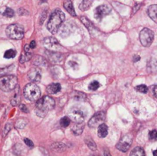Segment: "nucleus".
<instances>
[{
    "label": "nucleus",
    "instance_id": "obj_35",
    "mask_svg": "<svg viewBox=\"0 0 157 156\" xmlns=\"http://www.w3.org/2000/svg\"><path fill=\"white\" fill-rule=\"evenodd\" d=\"M152 89H153V95H154V97H157V93H156L157 86L156 85H153V87H152Z\"/></svg>",
    "mask_w": 157,
    "mask_h": 156
},
{
    "label": "nucleus",
    "instance_id": "obj_11",
    "mask_svg": "<svg viewBox=\"0 0 157 156\" xmlns=\"http://www.w3.org/2000/svg\"><path fill=\"white\" fill-rule=\"evenodd\" d=\"M111 12V7L108 5H101L96 8L94 12V17L97 20H101Z\"/></svg>",
    "mask_w": 157,
    "mask_h": 156
},
{
    "label": "nucleus",
    "instance_id": "obj_9",
    "mask_svg": "<svg viewBox=\"0 0 157 156\" xmlns=\"http://www.w3.org/2000/svg\"><path fill=\"white\" fill-rule=\"evenodd\" d=\"M105 119H106V115H105V113L104 111H100V112L96 113L89 120L88 126L90 128L98 127L100 125L104 123Z\"/></svg>",
    "mask_w": 157,
    "mask_h": 156
},
{
    "label": "nucleus",
    "instance_id": "obj_3",
    "mask_svg": "<svg viewBox=\"0 0 157 156\" xmlns=\"http://www.w3.org/2000/svg\"><path fill=\"white\" fill-rule=\"evenodd\" d=\"M23 95L25 99L30 102H35L41 97V90L35 83H29L24 88Z\"/></svg>",
    "mask_w": 157,
    "mask_h": 156
},
{
    "label": "nucleus",
    "instance_id": "obj_41",
    "mask_svg": "<svg viewBox=\"0 0 157 156\" xmlns=\"http://www.w3.org/2000/svg\"><path fill=\"white\" fill-rule=\"evenodd\" d=\"M91 156H97V155H92Z\"/></svg>",
    "mask_w": 157,
    "mask_h": 156
},
{
    "label": "nucleus",
    "instance_id": "obj_32",
    "mask_svg": "<svg viewBox=\"0 0 157 156\" xmlns=\"http://www.w3.org/2000/svg\"><path fill=\"white\" fill-rule=\"evenodd\" d=\"M19 94H15V96H14V97H13V99H12V105L13 106H16L18 105V104L19 103Z\"/></svg>",
    "mask_w": 157,
    "mask_h": 156
},
{
    "label": "nucleus",
    "instance_id": "obj_6",
    "mask_svg": "<svg viewBox=\"0 0 157 156\" xmlns=\"http://www.w3.org/2000/svg\"><path fill=\"white\" fill-rule=\"evenodd\" d=\"M87 113L84 108L80 106H74L69 111L70 119L75 122V123H81L83 122L84 119L86 117Z\"/></svg>",
    "mask_w": 157,
    "mask_h": 156
},
{
    "label": "nucleus",
    "instance_id": "obj_26",
    "mask_svg": "<svg viewBox=\"0 0 157 156\" xmlns=\"http://www.w3.org/2000/svg\"><path fill=\"white\" fill-rule=\"evenodd\" d=\"M100 87V83L98 82V81H96V80H94V81H92V82L90 83V84H89V87H88V88H89V90L91 91H95L97 90V89Z\"/></svg>",
    "mask_w": 157,
    "mask_h": 156
},
{
    "label": "nucleus",
    "instance_id": "obj_14",
    "mask_svg": "<svg viewBox=\"0 0 157 156\" xmlns=\"http://www.w3.org/2000/svg\"><path fill=\"white\" fill-rule=\"evenodd\" d=\"M61 90V86L60 84L58 83H53L51 84L47 87V92L49 94H55V93L60 92Z\"/></svg>",
    "mask_w": 157,
    "mask_h": 156
},
{
    "label": "nucleus",
    "instance_id": "obj_12",
    "mask_svg": "<svg viewBox=\"0 0 157 156\" xmlns=\"http://www.w3.org/2000/svg\"><path fill=\"white\" fill-rule=\"evenodd\" d=\"M28 77L33 83H38L41 81L42 79V75L40 70L37 68H33L30 70L28 73Z\"/></svg>",
    "mask_w": 157,
    "mask_h": 156
},
{
    "label": "nucleus",
    "instance_id": "obj_29",
    "mask_svg": "<svg viewBox=\"0 0 157 156\" xmlns=\"http://www.w3.org/2000/svg\"><path fill=\"white\" fill-rule=\"evenodd\" d=\"M14 14H15V13H14V11L12 9H10V8H6V10L4 11V12L2 13V15L8 18L13 17V16H14Z\"/></svg>",
    "mask_w": 157,
    "mask_h": 156
},
{
    "label": "nucleus",
    "instance_id": "obj_36",
    "mask_svg": "<svg viewBox=\"0 0 157 156\" xmlns=\"http://www.w3.org/2000/svg\"><path fill=\"white\" fill-rule=\"evenodd\" d=\"M29 47L31 48V49H33L35 48L36 47V42H35V41H31V43H30L29 44Z\"/></svg>",
    "mask_w": 157,
    "mask_h": 156
},
{
    "label": "nucleus",
    "instance_id": "obj_39",
    "mask_svg": "<svg viewBox=\"0 0 157 156\" xmlns=\"http://www.w3.org/2000/svg\"><path fill=\"white\" fill-rule=\"evenodd\" d=\"M104 155L105 156H111L110 154L109 150H105V151H104Z\"/></svg>",
    "mask_w": 157,
    "mask_h": 156
},
{
    "label": "nucleus",
    "instance_id": "obj_18",
    "mask_svg": "<svg viewBox=\"0 0 157 156\" xmlns=\"http://www.w3.org/2000/svg\"><path fill=\"white\" fill-rule=\"evenodd\" d=\"M156 11H157V6L156 5H152L149 7L148 9V15H149V18L152 20L156 22L157 21V17H156Z\"/></svg>",
    "mask_w": 157,
    "mask_h": 156
},
{
    "label": "nucleus",
    "instance_id": "obj_7",
    "mask_svg": "<svg viewBox=\"0 0 157 156\" xmlns=\"http://www.w3.org/2000/svg\"><path fill=\"white\" fill-rule=\"evenodd\" d=\"M154 39V33L152 30L145 28L140 33V41L142 46L149 47L153 43Z\"/></svg>",
    "mask_w": 157,
    "mask_h": 156
},
{
    "label": "nucleus",
    "instance_id": "obj_4",
    "mask_svg": "<svg viewBox=\"0 0 157 156\" xmlns=\"http://www.w3.org/2000/svg\"><path fill=\"white\" fill-rule=\"evenodd\" d=\"M18 79L14 75H6L0 77V89L5 92H9L16 87Z\"/></svg>",
    "mask_w": 157,
    "mask_h": 156
},
{
    "label": "nucleus",
    "instance_id": "obj_38",
    "mask_svg": "<svg viewBox=\"0 0 157 156\" xmlns=\"http://www.w3.org/2000/svg\"><path fill=\"white\" fill-rule=\"evenodd\" d=\"M140 56L135 55V56H134V58H133V61L134 62H136V61H140Z\"/></svg>",
    "mask_w": 157,
    "mask_h": 156
},
{
    "label": "nucleus",
    "instance_id": "obj_16",
    "mask_svg": "<svg viewBox=\"0 0 157 156\" xmlns=\"http://www.w3.org/2000/svg\"><path fill=\"white\" fill-rule=\"evenodd\" d=\"M84 128V124L83 122L81 123H75L73 126L71 127V131L74 133V135H81V133H83Z\"/></svg>",
    "mask_w": 157,
    "mask_h": 156
},
{
    "label": "nucleus",
    "instance_id": "obj_17",
    "mask_svg": "<svg viewBox=\"0 0 157 156\" xmlns=\"http://www.w3.org/2000/svg\"><path fill=\"white\" fill-rule=\"evenodd\" d=\"M97 134L100 138H104L106 137L108 134V127L106 124L102 123L98 126L97 129Z\"/></svg>",
    "mask_w": 157,
    "mask_h": 156
},
{
    "label": "nucleus",
    "instance_id": "obj_25",
    "mask_svg": "<svg viewBox=\"0 0 157 156\" xmlns=\"http://www.w3.org/2000/svg\"><path fill=\"white\" fill-rule=\"evenodd\" d=\"M71 123V119H70L67 116H65V117H63V118L61 119V120H60V125H61V126L63 127V128H66L70 125Z\"/></svg>",
    "mask_w": 157,
    "mask_h": 156
},
{
    "label": "nucleus",
    "instance_id": "obj_15",
    "mask_svg": "<svg viewBox=\"0 0 157 156\" xmlns=\"http://www.w3.org/2000/svg\"><path fill=\"white\" fill-rule=\"evenodd\" d=\"M64 7L66 9L67 12L69 13L70 15H71L74 17H76V12L74 11V8L73 2L71 0H65L64 2Z\"/></svg>",
    "mask_w": 157,
    "mask_h": 156
},
{
    "label": "nucleus",
    "instance_id": "obj_30",
    "mask_svg": "<svg viewBox=\"0 0 157 156\" xmlns=\"http://www.w3.org/2000/svg\"><path fill=\"white\" fill-rule=\"evenodd\" d=\"M136 90L142 93H147V91H148V88H147V86L144 84H140L137 86V87H136Z\"/></svg>",
    "mask_w": 157,
    "mask_h": 156
},
{
    "label": "nucleus",
    "instance_id": "obj_5",
    "mask_svg": "<svg viewBox=\"0 0 157 156\" xmlns=\"http://www.w3.org/2000/svg\"><path fill=\"white\" fill-rule=\"evenodd\" d=\"M6 35L8 38L14 40H20L24 37V28L19 24H13L6 28Z\"/></svg>",
    "mask_w": 157,
    "mask_h": 156
},
{
    "label": "nucleus",
    "instance_id": "obj_40",
    "mask_svg": "<svg viewBox=\"0 0 157 156\" xmlns=\"http://www.w3.org/2000/svg\"><path fill=\"white\" fill-rule=\"evenodd\" d=\"M153 155L156 156V150H154V151H153Z\"/></svg>",
    "mask_w": 157,
    "mask_h": 156
},
{
    "label": "nucleus",
    "instance_id": "obj_21",
    "mask_svg": "<svg viewBox=\"0 0 157 156\" xmlns=\"http://www.w3.org/2000/svg\"><path fill=\"white\" fill-rule=\"evenodd\" d=\"M130 156H146L144 150L141 147H136L133 150Z\"/></svg>",
    "mask_w": 157,
    "mask_h": 156
},
{
    "label": "nucleus",
    "instance_id": "obj_37",
    "mask_svg": "<svg viewBox=\"0 0 157 156\" xmlns=\"http://www.w3.org/2000/svg\"><path fill=\"white\" fill-rule=\"evenodd\" d=\"M140 6H141V5H140V4L136 5V6L134 7V9H133V11H134V12H133V13H135V12H136V11H137V10H138L139 9H140Z\"/></svg>",
    "mask_w": 157,
    "mask_h": 156
},
{
    "label": "nucleus",
    "instance_id": "obj_1",
    "mask_svg": "<svg viewBox=\"0 0 157 156\" xmlns=\"http://www.w3.org/2000/svg\"><path fill=\"white\" fill-rule=\"evenodd\" d=\"M65 15L61 9H57L53 11L50 18L47 22V28L51 34H55L58 31L59 28L65 21Z\"/></svg>",
    "mask_w": 157,
    "mask_h": 156
},
{
    "label": "nucleus",
    "instance_id": "obj_10",
    "mask_svg": "<svg viewBox=\"0 0 157 156\" xmlns=\"http://www.w3.org/2000/svg\"><path fill=\"white\" fill-rule=\"evenodd\" d=\"M44 46L50 51H58L61 48L58 41L53 37H48L44 39Z\"/></svg>",
    "mask_w": 157,
    "mask_h": 156
},
{
    "label": "nucleus",
    "instance_id": "obj_31",
    "mask_svg": "<svg viewBox=\"0 0 157 156\" xmlns=\"http://www.w3.org/2000/svg\"><path fill=\"white\" fill-rule=\"evenodd\" d=\"M149 138L150 140H156L157 138V132L156 130H153L149 132Z\"/></svg>",
    "mask_w": 157,
    "mask_h": 156
},
{
    "label": "nucleus",
    "instance_id": "obj_34",
    "mask_svg": "<svg viewBox=\"0 0 157 156\" xmlns=\"http://www.w3.org/2000/svg\"><path fill=\"white\" fill-rule=\"evenodd\" d=\"M19 109H20V110H21L22 112L23 113L28 112V110L27 106L25 105H24V104H20V105H19Z\"/></svg>",
    "mask_w": 157,
    "mask_h": 156
},
{
    "label": "nucleus",
    "instance_id": "obj_2",
    "mask_svg": "<svg viewBox=\"0 0 157 156\" xmlns=\"http://www.w3.org/2000/svg\"><path fill=\"white\" fill-rule=\"evenodd\" d=\"M55 99L48 96H44L42 98L40 97L36 103L35 112L38 116L44 117L49 111L55 108Z\"/></svg>",
    "mask_w": 157,
    "mask_h": 156
},
{
    "label": "nucleus",
    "instance_id": "obj_22",
    "mask_svg": "<svg viewBox=\"0 0 157 156\" xmlns=\"http://www.w3.org/2000/svg\"><path fill=\"white\" fill-rule=\"evenodd\" d=\"M26 124H27V119L25 118H20L17 119L15 122V127L18 129H23Z\"/></svg>",
    "mask_w": 157,
    "mask_h": 156
},
{
    "label": "nucleus",
    "instance_id": "obj_8",
    "mask_svg": "<svg viewBox=\"0 0 157 156\" xmlns=\"http://www.w3.org/2000/svg\"><path fill=\"white\" fill-rule=\"evenodd\" d=\"M133 142V136L130 134L124 135L117 144V148L123 152H126L129 150Z\"/></svg>",
    "mask_w": 157,
    "mask_h": 156
},
{
    "label": "nucleus",
    "instance_id": "obj_20",
    "mask_svg": "<svg viewBox=\"0 0 157 156\" xmlns=\"http://www.w3.org/2000/svg\"><path fill=\"white\" fill-rule=\"evenodd\" d=\"M80 19H81V21H82V23L84 24V26L88 28V31H89L90 32H92L93 30L95 29V28L94 27L93 24L91 23L90 20H89L88 19H87L86 17H84V16H81Z\"/></svg>",
    "mask_w": 157,
    "mask_h": 156
},
{
    "label": "nucleus",
    "instance_id": "obj_27",
    "mask_svg": "<svg viewBox=\"0 0 157 156\" xmlns=\"http://www.w3.org/2000/svg\"><path fill=\"white\" fill-rule=\"evenodd\" d=\"M12 127H13V123H12V122H8V123H6V125L4 127V129H3V133H2V136H3V137L6 136L8 132L12 129Z\"/></svg>",
    "mask_w": 157,
    "mask_h": 156
},
{
    "label": "nucleus",
    "instance_id": "obj_24",
    "mask_svg": "<svg viewBox=\"0 0 157 156\" xmlns=\"http://www.w3.org/2000/svg\"><path fill=\"white\" fill-rule=\"evenodd\" d=\"M85 142H86L87 146H88V148L91 149L92 151H95L97 149V146L95 142L93 141L92 139H85Z\"/></svg>",
    "mask_w": 157,
    "mask_h": 156
},
{
    "label": "nucleus",
    "instance_id": "obj_13",
    "mask_svg": "<svg viewBox=\"0 0 157 156\" xmlns=\"http://www.w3.org/2000/svg\"><path fill=\"white\" fill-rule=\"evenodd\" d=\"M32 57V51L31 48L29 47L28 44H26L24 48V51L22 53L20 58H19V62L21 64H24L29 61Z\"/></svg>",
    "mask_w": 157,
    "mask_h": 156
},
{
    "label": "nucleus",
    "instance_id": "obj_19",
    "mask_svg": "<svg viewBox=\"0 0 157 156\" xmlns=\"http://www.w3.org/2000/svg\"><path fill=\"white\" fill-rule=\"evenodd\" d=\"M94 0H82L79 6V9L81 11H87L91 6Z\"/></svg>",
    "mask_w": 157,
    "mask_h": 156
},
{
    "label": "nucleus",
    "instance_id": "obj_33",
    "mask_svg": "<svg viewBox=\"0 0 157 156\" xmlns=\"http://www.w3.org/2000/svg\"><path fill=\"white\" fill-rule=\"evenodd\" d=\"M24 142H25V143L27 145L28 147H31L32 148L34 146V144L33 142H31V140H30V139H27V138H25V139H24Z\"/></svg>",
    "mask_w": 157,
    "mask_h": 156
},
{
    "label": "nucleus",
    "instance_id": "obj_23",
    "mask_svg": "<svg viewBox=\"0 0 157 156\" xmlns=\"http://www.w3.org/2000/svg\"><path fill=\"white\" fill-rule=\"evenodd\" d=\"M16 55V51L13 49H9V50H7L4 54V57L6 58V59H10V58H13V57H15Z\"/></svg>",
    "mask_w": 157,
    "mask_h": 156
},
{
    "label": "nucleus",
    "instance_id": "obj_28",
    "mask_svg": "<svg viewBox=\"0 0 157 156\" xmlns=\"http://www.w3.org/2000/svg\"><path fill=\"white\" fill-rule=\"evenodd\" d=\"M34 64H35L37 65H45V60L42 57L36 56L35 60L34 61Z\"/></svg>",
    "mask_w": 157,
    "mask_h": 156
}]
</instances>
